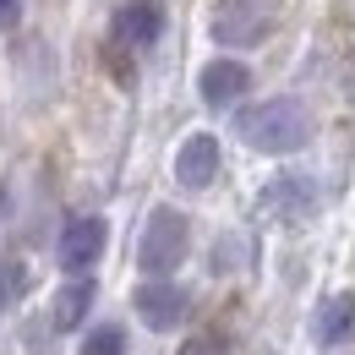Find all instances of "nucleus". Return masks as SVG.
I'll use <instances>...</instances> for the list:
<instances>
[{
    "instance_id": "obj_1",
    "label": "nucleus",
    "mask_w": 355,
    "mask_h": 355,
    "mask_svg": "<svg viewBox=\"0 0 355 355\" xmlns=\"http://www.w3.org/2000/svg\"><path fill=\"white\" fill-rule=\"evenodd\" d=\"M235 132L257 153H301L311 142V115L301 98H268V104H252L235 115Z\"/></svg>"
},
{
    "instance_id": "obj_2",
    "label": "nucleus",
    "mask_w": 355,
    "mask_h": 355,
    "mask_svg": "<svg viewBox=\"0 0 355 355\" xmlns=\"http://www.w3.org/2000/svg\"><path fill=\"white\" fill-rule=\"evenodd\" d=\"M186 246H191L186 214L153 208V214H148V230H142V246H137V263H142V273L164 279V273H175V268L186 263Z\"/></svg>"
},
{
    "instance_id": "obj_3",
    "label": "nucleus",
    "mask_w": 355,
    "mask_h": 355,
    "mask_svg": "<svg viewBox=\"0 0 355 355\" xmlns=\"http://www.w3.org/2000/svg\"><path fill=\"white\" fill-rule=\"evenodd\" d=\"M268 28H273V0H219L214 11V39L230 49L263 44Z\"/></svg>"
},
{
    "instance_id": "obj_4",
    "label": "nucleus",
    "mask_w": 355,
    "mask_h": 355,
    "mask_svg": "<svg viewBox=\"0 0 355 355\" xmlns=\"http://www.w3.org/2000/svg\"><path fill=\"white\" fill-rule=\"evenodd\" d=\"M104 241H110V224L98 219V214H83V219H71L60 230V268L66 273H88L98 257H104Z\"/></svg>"
},
{
    "instance_id": "obj_5",
    "label": "nucleus",
    "mask_w": 355,
    "mask_h": 355,
    "mask_svg": "<svg viewBox=\"0 0 355 355\" xmlns=\"http://www.w3.org/2000/svg\"><path fill=\"white\" fill-rule=\"evenodd\" d=\"M186 306H191V295H186L180 284H170V279H153V284L137 290V317H142L153 334L180 328V322H186Z\"/></svg>"
},
{
    "instance_id": "obj_6",
    "label": "nucleus",
    "mask_w": 355,
    "mask_h": 355,
    "mask_svg": "<svg viewBox=\"0 0 355 355\" xmlns=\"http://www.w3.org/2000/svg\"><path fill=\"white\" fill-rule=\"evenodd\" d=\"M214 175H219V137L191 132L175 153V180L186 191H202V186H214Z\"/></svg>"
},
{
    "instance_id": "obj_7",
    "label": "nucleus",
    "mask_w": 355,
    "mask_h": 355,
    "mask_svg": "<svg viewBox=\"0 0 355 355\" xmlns=\"http://www.w3.org/2000/svg\"><path fill=\"white\" fill-rule=\"evenodd\" d=\"M164 33V6L159 0H126L115 11V44L126 49H153Z\"/></svg>"
},
{
    "instance_id": "obj_8",
    "label": "nucleus",
    "mask_w": 355,
    "mask_h": 355,
    "mask_svg": "<svg viewBox=\"0 0 355 355\" xmlns=\"http://www.w3.org/2000/svg\"><path fill=\"white\" fill-rule=\"evenodd\" d=\"M246 88H252V71H246L241 60H208L202 77H197L202 104H214V110H230L235 98H246Z\"/></svg>"
},
{
    "instance_id": "obj_9",
    "label": "nucleus",
    "mask_w": 355,
    "mask_h": 355,
    "mask_svg": "<svg viewBox=\"0 0 355 355\" xmlns=\"http://www.w3.org/2000/svg\"><path fill=\"white\" fill-rule=\"evenodd\" d=\"M311 334H317V345H322V350L350 345V339H355V290H339L334 301H322L317 317H311Z\"/></svg>"
},
{
    "instance_id": "obj_10",
    "label": "nucleus",
    "mask_w": 355,
    "mask_h": 355,
    "mask_svg": "<svg viewBox=\"0 0 355 355\" xmlns=\"http://www.w3.org/2000/svg\"><path fill=\"white\" fill-rule=\"evenodd\" d=\"M93 295H98V284L77 273V279H71V284L55 295V306H49V322H55L60 334H71V328H77V322H83V317L93 311Z\"/></svg>"
},
{
    "instance_id": "obj_11",
    "label": "nucleus",
    "mask_w": 355,
    "mask_h": 355,
    "mask_svg": "<svg viewBox=\"0 0 355 355\" xmlns=\"http://www.w3.org/2000/svg\"><path fill=\"white\" fill-rule=\"evenodd\" d=\"M268 202L279 208V214H311V202H317V186H311V175H279L268 180Z\"/></svg>"
},
{
    "instance_id": "obj_12",
    "label": "nucleus",
    "mask_w": 355,
    "mask_h": 355,
    "mask_svg": "<svg viewBox=\"0 0 355 355\" xmlns=\"http://www.w3.org/2000/svg\"><path fill=\"white\" fill-rule=\"evenodd\" d=\"M83 355H126V328L121 322H98L83 339Z\"/></svg>"
},
{
    "instance_id": "obj_13",
    "label": "nucleus",
    "mask_w": 355,
    "mask_h": 355,
    "mask_svg": "<svg viewBox=\"0 0 355 355\" xmlns=\"http://www.w3.org/2000/svg\"><path fill=\"white\" fill-rule=\"evenodd\" d=\"M22 290H28V263L0 257V311L11 306V301H22Z\"/></svg>"
},
{
    "instance_id": "obj_14",
    "label": "nucleus",
    "mask_w": 355,
    "mask_h": 355,
    "mask_svg": "<svg viewBox=\"0 0 355 355\" xmlns=\"http://www.w3.org/2000/svg\"><path fill=\"white\" fill-rule=\"evenodd\" d=\"M180 355H230V345H224V334H197L180 345Z\"/></svg>"
},
{
    "instance_id": "obj_15",
    "label": "nucleus",
    "mask_w": 355,
    "mask_h": 355,
    "mask_svg": "<svg viewBox=\"0 0 355 355\" xmlns=\"http://www.w3.org/2000/svg\"><path fill=\"white\" fill-rule=\"evenodd\" d=\"M17 17H22V0H0V33L17 28Z\"/></svg>"
},
{
    "instance_id": "obj_16",
    "label": "nucleus",
    "mask_w": 355,
    "mask_h": 355,
    "mask_svg": "<svg viewBox=\"0 0 355 355\" xmlns=\"http://www.w3.org/2000/svg\"><path fill=\"white\" fill-rule=\"evenodd\" d=\"M6 214H11V197H6V186H0V224H6Z\"/></svg>"
}]
</instances>
